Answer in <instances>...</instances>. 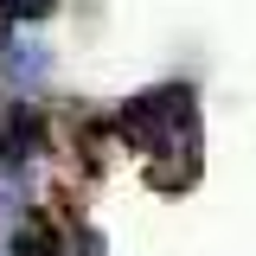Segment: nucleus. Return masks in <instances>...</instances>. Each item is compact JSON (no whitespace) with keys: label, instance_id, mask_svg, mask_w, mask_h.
<instances>
[{"label":"nucleus","instance_id":"1","mask_svg":"<svg viewBox=\"0 0 256 256\" xmlns=\"http://www.w3.org/2000/svg\"><path fill=\"white\" fill-rule=\"evenodd\" d=\"M13 20H38V13H52V0H0Z\"/></svg>","mask_w":256,"mask_h":256}]
</instances>
